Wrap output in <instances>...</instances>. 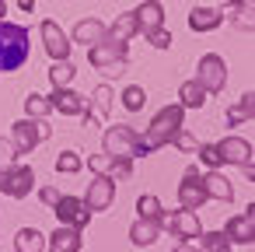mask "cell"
<instances>
[{
  "label": "cell",
  "instance_id": "13",
  "mask_svg": "<svg viewBox=\"0 0 255 252\" xmlns=\"http://www.w3.org/2000/svg\"><path fill=\"white\" fill-rule=\"evenodd\" d=\"M49 102H53V112H63V116H84L88 112V98L74 88H53Z\"/></svg>",
  "mask_w": 255,
  "mask_h": 252
},
{
  "label": "cell",
  "instance_id": "7",
  "mask_svg": "<svg viewBox=\"0 0 255 252\" xmlns=\"http://www.w3.org/2000/svg\"><path fill=\"white\" fill-rule=\"evenodd\" d=\"M35 186V172L28 165H7V168H0V193H7L14 200H25Z\"/></svg>",
  "mask_w": 255,
  "mask_h": 252
},
{
  "label": "cell",
  "instance_id": "27",
  "mask_svg": "<svg viewBox=\"0 0 255 252\" xmlns=\"http://www.w3.org/2000/svg\"><path fill=\"white\" fill-rule=\"evenodd\" d=\"M74 63L70 60H56L53 67H49V81H53V88H70V81H74Z\"/></svg>",
  "mask_w": 255,
  "mask_h": 252
},
{
  "label": "cell",
  "instance_id": "2",
  "mask_svg": "<svg viewBox=\"0 0 255 252\" xmlns=\"http://www.w3.org/2000/svg\"><path fill=\"white\" fill-rule=\"evenodd\" d=\"M102 147L105 154L112 158H143V154H154L147 147V140L133 130V126H109L105 137H102Z\"/></svg>",
  "mask_w": 255,
  "mask_h": 252
},
{
  "label": "cell",
  "instance_id": "20",
  "mask_svg": "<svg viewBox=\"0 0 255 252\" xmlns=\"http://www.w3.org/2000/svg\"><path fill=\"white\" fill-rule=\"evenodd\" d=\"M157 238H161V228H157V221L136 217V221L129 224V242H133L136 249H147V245H154Z\"/></svg>",
  "mask_w": 255,
  "mask_h": 252
},
{
  "label": "cell",
  "instance_id": "26",
  "mask_svg": "<svg viewBox=\"0 0 255 252\" xmlns=\"http://www.w3.org/2000/svg\"><path fill=\"white\" fill-rule=\"evenodd\" d=\"M178 105H182V109H203V105H206V91H203L196 81H185V84L178 88Z\"/></svg>",
  "mask_w": 255,
  "mask_h": 252
},
{
  "label": "cell",
  "instance_id": "8",
  "mask_svg": "<svg viewBox=\"0 0 255 252\" xmlns=\"http://www.w3.org/2000/svg\"><path fill=\"white\" fill-rule=\"evenodd\" d=\"M53 214H56L60 224H70V228H77V231H84V228L91 224V210H88V203H84L81 196H60L56 207H53Z\"/></svg>",
  "mask_w": 255,
  "mask_h": 252
},
{
  "label": "cell",
  "instance_id": "21",
  "mask_svg": "<svg viewBox=\"0 0 255 252\" xmlns=\"http://www.w3.org/2000/svg\"><path fill=\"white\" fill-rule=\"evenodd\" d=\"M133 14H136L140 32H150V28L164 25V4H161V0H143V4H140Z\"/></svg>",
  "mask_w": 255,
  "mask_h": 252
},
{
  "label": "cell",
  "instance_id": "39",
  "mask_svg": "<svg viewBox=\"0 0 255 252\" xmlns=\"http://www.w3.org/2000/svg\"><path fill=\"white\" fill-rule=\"evenodd\" d=\"M60 196H63V193H60L56 186H42V189H39V200H42L46 207H56V200H60Z\"/></svg>",
  "mask_w": 255,
  "mask_h": 252
},
{
  "label": "cell",
  "instance_id": "24",
  "mask_svg": "<svg viewBox=\"0 0 255 252\" xmlns=\"http://www.w3.org/2000/svg\"><path fill=\"white\" fill-rule=\"evenodd\" d=\"M70 39H74V42H84V46H95V42L105 39V25H102L98 18H84V21L74 25V35H70Z\"/></svg>",
  "mask_w": 255,
  "mask_h": 252
},
{
  "label": "cell",
  "instance_id": "22",
  "mask_svg": "<svg viewBox=\"0 0 255 252\" xmlns=\"http://www.w3.org/2000/svg\"><path fill=\"white\" fill-rule=\"evenodd\" d=\"M136 32H140L136 14H133V11H126V14H119V18H116V21L105 28V39H112V42H129Z\"/></svg>",
  "mask_w": 255,
  "mask_h": 252
},
{
  "label": "cell",
  "instance_id": "38",
  "mask_svg": "<svg viewBox=\"0 0 255 252\" xmlns=\"http://www.w3.org/2000/svg\"><path fill=\"white\" fill-rule=\"evenodd\" d=\"M18 161V151H14V144L7 140V137H0V168H7V165H14Z\"/></svg>",
  "mask_w": 255,
  "mask_h": 252
},
{
  "label": "cell",
  "instance_id": "30",
  "mask_svg": "<svg viewBox=\"0 0 255 252\" xmlns=\"http://www.w3.org/2000/svg\"><path fill=\"white\" fill-rule=\"evenodd\" d=\"M119 98H123V109H126V112H140L143 102H147V91H143L140 84H129V88H123Z\"/></svg>",
  "mask_w": 255,
  "mask_h": 252
},
{
  "label": "cell",
  "instance_id": "1",
  "mask_svg": "<svg viewBox=\"0 0 255 252\" xmlns=\"http://www.w3.org/2000/svg\"><path fill=\"white\" fill-rule=\"evenodd\" d=\"M28 28L25 25H11L0 18V74H14L25 67L28 53H32V42H28Z\"/></svg>",
  "mask_w": 255,
  "mask_h": 252
},
{
  "label": "cell",
  "instance_id": "43",
  "mask_svg": "<svg viewBox=\"0 0 255 252\" xmlns=\"http://www.w3.org/2000/svg\"><path fill=\"white\" fill-rule=\"evenodd\" d=\"M7 14V4H4V0H0V18H4Z\"/></svg>",
  "mask_w": 255,
  "mask_h": 252
},
{
  "label": "cell",
  "instance_id": "4",
  "mask_svg": "<svg viewBox=\"0 0 255 252\" xmlns=\"http://www.w3.org/2000/svg\"><path fill=\"white\" fill-rule=\"evenodd\" d=\"M53 137V126L46 123V119H32V116H25V119H18L14 126H11V144H14V151L18 154H32L42 140H49Z\"/></svg>",
  "mask_w": 255,
  "mask_h": 252
},
{
  "label": "cell",
  "instance_id": "18",
  "mask_svg": "<svg viewBox=\"0 0 255 252\" xmlns=\"http://www.w3.org/2000/svg\"><path fill=\"white\" fill-rule=\"evenodd\" d=\"M224 11L220 7H206V4H199V7H192L189 11V28L192 32H213V28H220L224 25Z\"/></svg>",
  "mask_w": 255,
  "mask_h": 252
},
{
  "label": "cell",
  "instance_id": "40",
  "mask_svg": "<svg viewBox=\"0 0 255 252\" xmlns=\"http://www.w3.org/2000/svg\"><path fill=\"white\" fill-rule=\"evenodd\" d=\"M18 7H21L25 14H32V11H35V0H18Z\"/></svg>",
  "mask_w": 255,
  "mask_h": 252
},
{
  "label": "cell",
  "instance_id": "6",
  "mask_svg": "<svg viewBox=\"0 0 255 252\" xmlns=\"http://www.w3.org/2000/svg\"><path fill=\"white\" fill-rule=\"evenodd\" d=\"M206 95H217V91H224V84H227V63H224V56H217V53H206L199 63H196V77H192Z\"/></svg>",
  "mask_w": 255,
  "mask_h": 252
},
{
  "label": "cell",
  "instance_id": "19",
  "mask_svg": "<svg viewBox=\"0 0 255 252\" xmlns=\"http://www.w3.org/2000/svg\"><path fill=\"white\" fill-rule=\"evenodd\" d=\"M175 238H199L203 235V224H199V217H196V210H178V214H171V228H168Z\"/></svg>",
  "mask_w": 255,
  "mask_h": 252
},
{
  "label": "cell",
  "instance_id": "14",
  "mask_svg": "<svg viewBox=\"0 0 255 252\" xmlns=\"http://www.w3.org/2000/svg\"><path fill=\"white\" fill-rule=\"evenodd\" d=\"M91 172H98V175H109L112 182H119V179H129V175H133V158L95 154V158H91Z\"/></svg>",
  "mask_w": 255,
  "mask_h": 252
},
{
  "label": "cell",
  "instance_id": "32",
  "mask_svg": "<svg viewBox=\"0 0 255 252\" xmlns=\"http://www.w3.org/2000/svg\"><path fill=\"white\" fill-rule=\"evenodd\" d=\"M245 119H252V91H245V95L238 98V105L227 109V123H231V126H238V123H245Z\"/></svg>",
  "mask_w": 255,
  "mask_h": 252
},
{
  "label": "cell",
  "instance_id": "29",
  "mask_svg": "<svg viewBox=\"0 0 255 252\" xmlns=\"http://www.w3.org/2000/svg\"><path fill=\"white\" fill-rule=\"evenodd\" d=\"M81 168H84L81 151H60V158H56V172L60 175H77Z\"/></svg>",
  "mask_w": 255,
  "mask_h": 252
},
{
  "label": "cell",
  "instance_id": "9",
  "mask_svg": "<svg viewBox=\"0 0 255 252\" xmlns=\"http://www.w3.org/2000/svg\"><path fill=\"white\" fill-rule=\"evenodd\" d=\"M39 35H42V46H46V53H49L53 60H70L74 42H70V35H67L53 18H46V21L39 25Z\"/></svg>",
  "mask_w": 255,
  "mask_h": 252
},
{
  "label": "cell",
  "instance_id": "28",
  "mask_svg": "<svg viewBox=\"0 0 255 252\" xmlns=\"http://www.w3.org/2000/svg\"><path fill=\"white\" fill-rule=\"evenodd\" d=\"M199 252H234V245L224 238V231H206L199 235Z\"/></svg>",
  "mask_w": 255,
  "mask_h": 252
},
{
  "label": "cell",
  "instance_id": "17",
  "mask_svg": "<svg viewBox=\"0 0 255 252\" xmlns=\"http://www.w3.org/2000/svg\"><path fill=\"white\" fill-rule=\"evenodd\" d=\"M81 245H84V238H81V231L70 228V224H60V228L46 238V249H49V252H81Z\"/></svg>",
  "mask_w": 255,
  "mask_h": 252
},
{
  "label": "cell",
  "instance_id": "31",
  "mask_svg": "<svg viewBox=\"0 0 255 252\" xmlns=\"http://www.w3.org/2000/svg\"><path fill=\"white\" fill-rule=\"evenodd\" d=\"M25 112H28L32 119H46V116L53 112V102H49L46 95H35V91H32V95L25 98Z\"/></svg>",
  "mask_w": 255,
  "mask_h": 252
},
{
  "label": "cell",
  "instance_id": "35",
  "mask_svg": "<svg viewBox=\"0 0 255 252\" xmlns=\"http://www.w3.org/2000/svg\"><path fill=\"white\" fill-rule=\"evenodd\" d=\"M196 158L206 165V168H220L224 165V158H220V151H217V144H199V151H196Z\"/></svg>",
  "mask_w": 255,
  "mask_h": 252
},
{
  "label": "cell",
  "instance_id": "10",
  "mask_svg": "<svg viewBox=\"0 0 255 252\" xmlns=\"http://www.w3.org/2000/svg\"><path fill=\"white\" fill-rule=\"evenodd\" d=\"M206 203V193H203V179H199V168H185L182 182H178V207L182 210H199Z\"/></svg>",
  "mask_w": 255,
  "mask_h": 252
},
{
  "label": "cell",
  "instance_id": "33",
  "mask_svg": "<svg viewBox=\"0 0 255 252\" xmlns=\"http://www.w3.org/2000/svg\"><path fill=\"white\" fill-rule=\"evenodd\" d=\"M224 14H238V18H234V25H238V28H245V32H252V0H241V4L227 7Z\"/></svg>",
  "mask_w": 255,
  "mask_h": 252
},
{
  "label": "cell",
  "instance_id": "12",
  "mask_svg": "<svg viewBox=\"0 0 255 252\" xmlns=\"http://www.w3.org/2000/svg\"><path fill=\"white\" fill-rule=\"evenodd\" d=\"M112 200H116V182H112L109 175H95V179L88 182V193H84L88 210H91V214L109 210V207H112Z\"/></svg>",
  "mask_w": 255,
  "mask_h": 252
},
{
  "label": "cell",
  "instance_id": "25",
  "mask_svg": "<svg viewBox=\"0 0 255 252\" xmlns=\"http://www.w3.org/2000/svg\"><path fill=\"white\" fill-rule=\"evenodd\" d=\"M14 249L18 252H46V235L39 228H21L14 235Z\"/></svg>",
  "mask_w": 255,
  "mask_h": 252
},
{
  "label": "cell",
  "instance_id": "3",
  "mask_svg": "<svg viewBox=\"0 0 255 252\" xmlns=\"http://www.w3.org/2000/svg\"><path fill=\"white\" fill-rule=\"evenodd\" d=\"M182 119H185V109H182L178 102H175V105H164V109L150 119V126H147V133H143L147 147H150V151H157V147L171 144V137L182 130Z\"/></svg>",
  "mask_w": 255,
  "mask_h": 252
},
{
  "label": "cell",
  "instance_id": "11",
  "mask_svg": "<svg viewBox=\"0 0 255 252\" xmlns=\"http://www.w3.org/2000/svg\"><path fill=\"white\" fill-rule=\"evenodd\" d=\"M224 238H227L231 245H252V242H255V207H248V210H241L238 217H231V221L224 224Z\"/></svg>",
  "mask_w": 255,
  "mask_h": 252
},
{
  "label": "cell",
  "instance_id": "5",
  "mask_svg": "<svg viewBox=\"0 0 255 252\" xmlns=\"http://www.w3.org/2000/svg\"><path fill=\"white\" fill-rule=\"evenodd\" d=\"M129 56V42H112V39H102L95 46H88V63L105 70V74H123V63Z\"/></svg>",
  "mask_w": 255,
  "mask_h": 252
},
{
  "label": "cell",
  "instance_id": "41",
  "mask_svg": "<svg viewBox=\"0 0 255 252\" xmlns=\"http://www.w3.org/2000/svg\"><path fill=\"white\" fill-rule=\"evenodd\" d=\"M175 252H199V249H196V245H189V242H178V245H175Z\"/></svg>",
  "mask_w": 255,
  "mask_h": 252
},
{
  "label": "cell",
  "instance_id": "16",
  "mask_svg": "<svg viewBox=\"0 0 255 252\" xmlns=\"http://www.w3.org/2000/svg\"><path fill=\"white\" fill-rule=\"evenodd\" d=\"M199 179H203L206 200H217V203H231V200H234V186H231V179L220 175V168H210V172L199 175Z\"/></svg>",
  "mask_w": 255,
  "mask_h": 252
},
{
  "label": "cell",
  "instance_id": "36",
  "mask_svg": "<svg viewBox=\"0 0 255 252\" xmlns=\"http://www.w3.org/2000/svg\"><path fill=\"white\" fill-rule=\"evenodd\" d=\"M143 35H147V42H150L154 49H168V46H171V32H168L164 25H157V28L143 32Z\"/></svg>",
  "mask_w": 255,
  "mask_h": 252
},
{
  "label": "cell",
  "instance_id": "37",
  "mask_svg": "<svg viewBox=\"0 0 255 252\" xmlns=\"http://www.w3.org/2000/svg\"><path fill=\"white\" fill-rule=\"evenodd\" d=\"M171 144H175L178 151H185V154H196V151H199V140H196L189 130H178V133L171 137Z\"/></svg>",
  "mask_w": 255,
  "mask_h": 252
},
{
  "label": "cell",
  "instance_id": "15",
  "mask_svg": "<svg viewBox=\"0 0 255 252\" xmlns=\"http://www.w3.org/2000/svg\"><path fill=\"white\" fill-rule=\"evenodd\" d=\"M217 151H220V158H224V165H252V144L245 140V137H224L220 144H217Z\"/></svg>",
  "mask_w": 255,
  "mask_h": 252
},
{
  "label": "cell",
  "instance_id": "34",
  "mask_svg": "<svg viewBox=\"0 0 255 252\" xmlns=\"http://www.w3.org/2000/svg\"><path fill=\"white\" fill-rule=\"evenodd\" d=\"M136 210H140V217H147V221H157V214H161V200H157L154 193H143V196L136 200Z\"/></svg>",
  "mask_w": 255,
  "mask_h": 252
},
{
  "label": "cell",
  "instance_id": "23",
  "mask_svg": "<svg viewBox=\"0 0 255 252\" xmlns=\"http://www.w3.org/2000/svg\"><path fill=\"white\" fill-rule=\"evenodd\" d=\"M91 98H95V109L84 112V123H88V126H98V123L109 116V109H112V88H109V84H98Z\"/></svg>",
  "mask_w": 255,
  "mask_h": 252
},
{
  "label": "cell",
  "instance_id": "42",
  "mask_svg": "<svg viewBox=\"0 0 255 252\" xmlns=\"http://www.w3.org/2000/svg\"><path fill=\"white\" fill-rule=\"evenodd\" d=\"M220 4H224V7H234V4H241V0H220Z\"/></svg>",
  "mask_w": 255,
  "mask_h": 252
}]
</instances>
